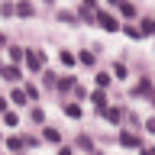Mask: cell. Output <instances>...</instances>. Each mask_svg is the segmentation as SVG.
<instances>
[{"instance_id": "obj_16", "label": "cell", "mask_w": 155, "mask_h": 155, "mask_svg": "<svg viewBox=\"0 0 155 155\" xmlns=\"http://www.w3.org/2000/svg\"><path fill=\"white\" fill-rule=\"evenodd\" d=\"M94 81H97V87H100V91H104V87L110 84V81H113V78L107 74V71H97V78H94Z\"/></svg>"}, {"instance_id": "obj_29", "label": "cell", "mask_w": 155, "mask_h": 155, "mask_svg": "<svg viewBox=\"0 0 155 155\" xmlns=\"http://www.w3.org/2000/svg\"><path fill=\"white\" fill-rule=\"evenodd\" d=\"M58 155H74V152H71V149H58Z\"/></svg>"}, {"instance_id": "obj_30", "label": "cell", "mask_w": 155, "mask_h": 155, "mask_svg": "<svg viewBox=\"0 0 155 155\" xmlns=\"http://www.w3.org/2000/svg\"><path fill=\"white\" fill-rule=\"evenodd\" d=\"M0 45H7V36H3V32H0Z\"/></svg>"}, {"instance_id": "obj_12", "label": "cell", "mask_w": 155, "mask_h": 155, "mask_svg": "<svg viewBox=\"0 0 155 155\" xmlns=\"http://www.w3.org/2000/svg\"><path fill=\"white\" fill-rule=\"evenodd\" d=\"M65 116H71V120H81V107H78V104H65Z\"/></svg>"}, {"instance_id": "obj_4", "label": "cell", "mask_w": 155, "mask_h": 155, "mask_svg": "<svg viewBox=\"0 0 155 155\" xmlns=\"http://www.w3.org/2000/svg\"><path fill=\"white\" fill-rule=\"evenodd\" d=\"M100 116H107L110 123H123V110L120 107H104V110H97Z\"/></svg>"}, {"instance_id": "obj_1", "label": "cell", "mask_w": 155, "mask_h": 155, "mask_svg": "<svg viewBox=\"0 0 155 155\" xmlns=\"http://www.w3.org/2000/svg\"><path fill=\"white\" fill-rule=\"evenodd\" d=\"M129 97H152V81H149V78H139V81L129 87Z\"/></svg>"}, {"instance_id": "obj_5", "label": "cell", "mask_w": 155, "mask_h": 155, "mask_svg": "<svg viewBox=\"0 0 155 155\" xmlns=\"http://www.w3.org/2000/svg\"><path fill=\"white\" fill-rule=\"evenodd\" d=\"M0 74L7 78V81H19V78H23V71H19L16 65H0Z\"/></svg>"}, {"instance_id": "obj_24", "label": "cell", "mask_w": 155, "mask_h": 155, "mask_svg": "<svg viewBox=\"0 0 155 155\" xmlns=\"http://www.w3.org/2000/svg\"><path fill=\"white\" fill-rule=\"evenodd\" d=\"M16 10H13V3H0V16H13Z\"/></svg>"}, {"instance_id": "obj_7", "label": "cell", "mask_w": 155, "mask_h": 155, "mask_svg": "<svg viewBox=\"0 0 155 155\" xmlns=\"http://www.w3.org/2000/svg\"><path fill=\"white\" fill-rule=\"evenodd\" d=\"M42 139L52 142V145H58V142H61V133H58L55 126H45V129H42Z\"/></svg>"}, {"instance_id": "obj_8", "label": "cell", "mask_w": 155, "mask_h": 155, "mask_svg": "<svg viewBox=\"0 0 155 155\" xmlns=\"http://www.w3.org/2000/svg\"><path fill=\"white\" fill-rule=\"evenodd\" d=\"M7 55H10V61L16 65V61H23V58H26V48H19V45H10V48H7Z\"/></svg>"}, {"instance_id": "obj_6", "label": "cell", "mask_w": 155, "mask_h": 155, "mask_svg": "<svg viewBox=\"0 0 155 155\" xmlns=\"http://www.w3.org/2000/svg\"><path fill=\"white\" fill-rule=\"evenodd\" d=\"M74 84H78V81H74L71 74H61V78H55V87H58V91H74Z\"/></svg>"}, {"instance_id": "obj_23", "label": "cell", "mask_w": 155, "mask_h": 155, "mask_svg": "<svg viewBox=\"0 0 155 155\" xmlns=\"http://www.w3.org/2000/svg\"><path fill=\"white\" fill-rule=\"evenodd\" d=\"M3 123H7V126H16V123H19V116H16V113H10V110H7V113H3Z\"/></svg>"}, {"instance_id": "obj_15", "label": "cell", "mask_w": 155, "mask_h": 155, "mask_svg": "<svg viewBox=\"0 0 155 155\" xmlns=\"http://www.w3.org/2000/svg\"><path fill=\"white\" fill-rule=\"evenodd\" d=\"M10 100H13V104H19V107H26V91H13V94H10Z\"/></svg>"}, {"instance_id": "obj_25", "label": "cell", "mask_w": 155, "mask_h": 155, "mask_svg": "<svg viewBox=\"0 0 155 155\" xmlns=\"http://www.w3.org/2000/svg\"><path fill=\"white\" fill-rule=\"evenodd\" d=\"M58 19H61V23H78V16H74V13H65V10L58 13Z\"/></svg>"}, {"instance_id": "obj_19", "label": "cell", "mask_w": 155, "mask_h": 155, "mask_svg": "<svg viewBox=\"0 0 155 155\" xmlns=\"http://www.w3.org/2000/svg\"><path fill=\"white\" fill-rule=\"evenodd\" d=\"M13 10H16L19 16H32V3H16Z\"/></svg>"}, {"instance_id": "obj_2", "label": "cell", "mask_w": 155, "mask_h": 155, "mask_svg": "<svg viewBox=\"0 0 155 155\" xmlns=\"http://www.w3.org/2000/svg\"><path fill=\"white\" fill-rule=\"evenodd\" d=\"M26 65L32 68V71H42V65H45V55H42L39 48H26Z\"/></svg>"}, {"instance_id": "obj_20", "label": "cell", "mask_w": 155, "mask_h": 155, "mask_svg": "<svg viewBox=\"0 0 155 155\" xmlns=\"http://www.w3.org/2000/svg\"><path fill=\"white\" fill-rule=\"evenodd\" d=\"M116 10H120L123 16H129V19L136 16V7H133V3H120V7H116Z\"/></svg>"}, {"instance_id": "obj_9", "label": "cell", "mask_w": 155, "mask_h": 155, "mask_svg": "<svg viewBox=\"0 0 155 155\" xmlns=\"http://www.w3.org/2000/svg\"><path fill=\"white\" fill-rule=\"evenodd\" d=\"M120 145H126V149H136V145H139V136H133V133H120Z\"/></svg>"}, {"instance_id": "obj_10", "label": "cell", "mask_w": 155, "mask_h": 155, "mask_svg": "<svg viewBox=\"0 0 155 155\" xmlns=\"http://www.w3.org/2000/svg\"><path fill=\"white\" fill-rule=\"evenodd\" d=\"M23 145H26V139H23V136H10V139H7V149H13V152H19Z\"/></svg>"}, {"instance_id": "obj_11", "label": "cell", "mask_w": 155, "mask_h": 155, "mask_svg": "<svg viewBox=\"0 0 155 155\" xmlns=\"http://www.w3.org/2000/svg\"><path fill=\"white\" fill-rule=\"evenodd\" d=\"M78 149H84V152H94V139H91V136H78Z\"/></svg>"}, {"instance_id": "obj_13", "label": "cell", "mask_w": 155, "mask_h": 155, "mask_svg": "<svg viewBox=\"0 0 155 155\" xmlns=\"http://www.w3.org/2000/svg\"><path fill=\"white\" fill-rule=\"evenodd\" d=\"M29 116H32V123H45V110H42V107H32Z\"/></svg>"}, {"instance_id": "obj_18", "label": "cell", "mask_w": 155, "mask_h": 155, "mask_svg": "<svg viewBox=\"0 0 155 155\" xmlns=\"http://www.w3.org/2000/svg\"><path fill=\"white\" fill-rule=\"evenodd\" d=\"M155 32V23L152 19H142V29H139V36H152Z\"/></svg>"}, {"instance_id": "obj_21", "label": "cell", "mask_w": 155, "mask_h": 155, "mask_svg": "<svg viewBox=\"0 0 155 155\" xmlns=\"http://www.w3.org/2000/svg\"><path fill=\"white\" fill-rule=\"evenodd\" d=\"M120 29H123L129 39H142V36H139V29H136V26H129V23H126V26H120Z\"/></svg>"}, {"instance_id": "obj_28", "label": "cell", "mask_w": 155, "mask_h": 155, "mask_svg": "<svg viewBox=\"0 0 155 155\" xmlns=\"http://www.w3.org/2000/svg\"><path fill=\"white\" fill-rule=\"evenodd\" d=\"M0 113H7V97H0Z\"/></svg>"}, {"instance_id": "obj_17", "label": "cell", "mask_w": 155, "mask_h": 155, "mask_svg": "<svg viewBox=\"0 0 155 155\" xmlns=\"http://www.w3.org/2000/svg\"><path fill=\"white\" fill-rule=\"evenodd\" d=\"M91 100L97 104V110H104V107H107V97H104V91H94V94H91Z\"/></svg>"}, {"instance_id": "obj_22", "label": "cell", "mask_w": 155, "mask_h": 155, "mask_svg": "<svg viewBox=\"0 0 155 155\" xmlns=\"http://www.w3.org/2000/svg\"><path fill=\"white\" fill-rule=\"evenodd\" d=\"M113 74H116V78H126L129 71H126V65H123V61H116V65H113Z\"/></svg>"}, {"instance_id": "obj_27", "label": "cell", "mask_w": 155, "mask_h": 155, "mask_svg": "<svg viewBox=\"0 0 155 155\" xmlns=\"http://www.w3.org/2000/svg\"><path fill=\"white\" fill-rule=\"evenodd\" d=\"M26 97H29V100H36V97H39V87L36 84H26Z\"/></svg>"}, {"instance_id": "obj_26", "label": "cell", "mask_w": 155, "mask_h": 155, "mask_svg": "<svg viewBox=\"0 0 155 155\" xmlns=\"http://www.w3.org/2000/svg\"><path fill=\"white\" fill-rule=\"evenodd\" d=\"M81 61H84V65H94L97 55H94V52H81Z\"/></svg>"}, {"instance_id": "obj_3", "label": "cell", "mask_w": 155, "mask_h": 155, "mask_svg": "<svg viewBox=\"0 0 155 155\" xmlns=\"http://www.w3.org/2000/svg\"><path fill=\"white\" fill-rule=\"evenodd\" d=\"M97 23L104 26V32H116V29H120V23H116V19L110 16V13H104V10L97 13Z\"/></svg>"}, {"instance_id": "obj_14", "label": "cell", "mask_w": 155, "mask_h": 155, "mask_svg": "<svg viewBox=\"0 0 155 155\" xmlns=\"http://www.w3.org/2000/svg\"><path fill=\"white\" fill-rule=\"evenodd\" d=\"M58 58H61V65H68V68L78 61V58H74V52H68V48H65V52H58Z\"/></svg>"}]
</instances>
